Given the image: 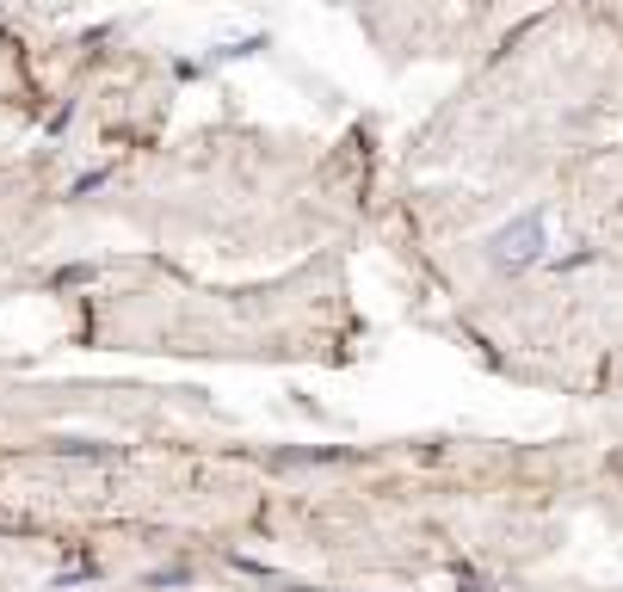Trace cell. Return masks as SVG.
I'll return each mask as SVG.
<instances>
[{"label": "cell", "instance_id": "cell-1", "mask_svg": "<svg viewBox=\"0 0 623 592\" xmlns=\"http://www.w3.org/2000/svg\"><path fill=\"white\" fill-rule=\"evenodd\" d=\"M549 248V229H544V216H519V223H507V229H494L488 235V260L494 266H531V260H544Z\"/></svg>", "mask_w": 623, "mask_h": 592}]
</instances>
